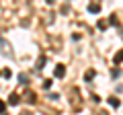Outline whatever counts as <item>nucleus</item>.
<instances>
[{"label":"nucleus","instance_id":"obj_1","mask_svg":"<svg viewBox=\"0 0 123 115\" xmlns=\"http://www.w3.org/2000/svg\"><path fill=\"white\" fill-rule=\"evenodd\" d=\"M53 74H55V78H64V76H66V66H64V64H57Z\"/></svg>","mask_w":123,"mask_h":115},{"label":"nucleus","instance_id":"obj_2","mask_svg":"<svg viewBox=\"0 0 123 115\" xmlns=\"http://www.w3.org/2000/svg\"><path fill=\"white\" fill-rule=\"evenodd\" d=\"M88 13H92V14H97V13H101V4H97V2H92V4L88 6Z\"/></svg>","mask_w":123,"mask_h":115},{"label":"nucleus","instance_id":"obj_3","mask_svg":"<svg viewBox=\"0 0 123 115\" xmlns=\"http://www.w3.org/2000/svg\"><path fill=\"white\" fill-rule=\"evenodd\" d=\"M10 105H18V103H21V95H17V93H12L10 95Z\"/></svg>","mask_w":123,"mask_h":115},{"label":"nucleus","instance_id":"obj_4","mask_svg":"<svg viewBox=\"0 0 123 115\" xmlns=\"http://www.w3.org/2000/svg\"><path fill=\"white\" fill-rule=\"evenodd\" d=\"M25 99H27V103H35V93L27 90V93H25Z\"/></svg>","mask_w":123,"mask_h":115},{"label":"nucleus","instance_id":"obj_5","mask_svg":"<svg viewBox=\"0 0 123 115\" xmlns=\"http://www.w3.org/2000/svg\"><path fill=\"white\" fill-rule=\"evenodd\" d=\"M109 105H111V107H115V109H117V107L121 105V103H119V99H117V97H111V99H109Z\"/></svg>","mask_w":123,"mask_h":115},{"label":"nucleus","instance_id":"obj_6","mask_svg":"<svg viewBox=\"0 0 123 115\" xmlns=\"http://www.w3.org/2000/svg\"><path fill=\"white\" fill-rule=\"evenodd\" d=\"M43 66H45V58L41 56L39 60H37V70H41V68H43Z\"/></svg>","mask_w":123,"mask_h":115},{"label":"nucleus","instance_id":"obj_7","mask_svg":"<svg viewBox=\"0 0 123 115\" xmlns=\"http://www.w3.org/2000/svg\"><path fill=\"white\" fill-rule=\"evenodd\" d=\"M84 78H86V80H92V78H94V70H88V72H86V76H84Z\"/></svg>","mask_w":123,"mask_h":115},{"label":"nucleus","instance_id":"obj_8","mask_svg":"<svg viewBox=\"0 0 123 115\" xmlns=\"http://www.w3.org/2000/svg\"><path fill=\"white\" fill-rule=\"evenodd\" d=\"M51 84H53L51 80H45V82H43V89H51Z\"/></svg>","mask_w":123,"mask_h":115},{"label":"nucleus","instance_id":"obj_9","mask_svg":"<svg viewBox=\"0 0 123 115\" xmlns=\"http://www.w3.org/2000/svg\"><path fill=\"white\" fill-rule=\"evenodd\" d=\"M121 60H123V51H119L117 56H115V62H121Z\"/></svg>","mask_w":123,"mask_h":115},{"label":"nucleus","instance_id":"obj_10","mask_svg":"<svg viewBox=\"0 0 123 115\" xmlns=\"http://www.w3.org/2000/svg\"><path fill=\"white\" fill-rule=\"evenodd\" d=\"M4 107H6V105H4L2 101H0V113H4Z\"/></svg>","mask_w":123,"mask_h":115},{"label":"nucleus","instance_id":"obj_11","mask_svg":"<svg viewBox=\"0 0 123 115\" xmlns=\"http://www.w3.org/2000/svg\"><path fill=\"white\" fill-rule=\"evenodd\" d=\"M47 2H49V4H53V0H47Z\"/></svg>","mask_w":123,"mask_h":115}]
</instances>
